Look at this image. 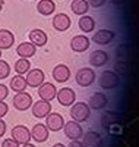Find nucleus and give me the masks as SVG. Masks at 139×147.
Instances as JSON below:
<instances>
[{
	"instance_id": "1",
	"label": "nucleus",
	"mask_w": 139,
	"mask_h": 147,
	"mask_svg": "<svg viewBox=\"0 0 139 147\" xmlns=\"http://www.w3.org/2000/svg\"><path fill=\"white\" fill-rule=\"evenodd\" d=\"M91 115V109L86 103L84 102H78L73 103L70 107V118L75 122H85Z\"/></svg>"
},
{
	"instance_id": "2",
	"label": "nucleus",
	"mask_w": 139,
	"mask_h": 147,
	"mask_svg": "<svg viewBox=\"0 0 139 147\" xmlns=\"http://www.w3.org/2000/svg\"><path fill=\"white\" fill-rule=\"evenodd\" d=\"M119 82H120V78H119V75L114 71H104V72H101V75L98 78V85L101 88H104V90L116 88L119 85Z\"/></svg>"
},
{
	"instance_id": "3",
	"label": "nucleus",
	"mask_w": 139,
	"mask_h": 147,
	"mask_svg": "<svg viewBox=\"0 0 139 147\" xmlns=\"http://www.w3.org/2000/svg\"><path fill=\"white\" fill-rule=\"evenodd\" d=\"M75 80L81 87H90L95 81V72L91 68H81L75 75Z\"/></svg>"
},
{
	"instance_id": "4",
	"label": "nucleus",
	"mask_w": 139,
	"mask_h": 147,
	"mask_svg": "<svg viewBox=\"0 0 139 147\" xmlns=\"http://www.w3.org/2000/svg\"><path fill=\"white\" fill-rule=\"evenodd\" d=\"M48 131L51 132H57L63 128V125H65V118H63L60 113L57 112H50L47 116H45V124Z\"/></svg>"
},
{
	"instance_id": "5",
	"label": "nucleus",
	"mask_w": 139,
	"mask_h": 147,
	"mask_svg": "<svg viewBox=\"0 0 139 147\" xmlns=\"http://www.w3.org/2000/svg\"><path fill=\"white\" fill-rule=\"evenodd\" d=\"M63 129H65V136L72 141V140H79L84 136V129L79 125V122H75V121H69L65 122L63 125Z\"/></svg>"
},
{
	"instance_id": "6",
	"label": "nucleus",
	"mask_w": 139,
	"mask_h": 147,
	"mask_svg": "<svg viewBox=\"0 0 139 147\" xmlns=\"http://www.w3.org/2000/svg\"><path fill=\"white\" fill-rule=\"evenodd\" d=\"M12 140H15L18 144H27L31 140V131L25 125H16L12 128Z\"/></svg>"
},
{
	"instance_id": "7",
	"label": "nucleus",
	"mask_w": 139,
	"mask_h": 147,
	"mask_svg": "<svg viewBox=\"0 0 139 147\" xmlns=\"http://www.w3.org/2000/svg\"><path fill=\"white\" fill-rule=\"evenodd\" d=\"M56 99L59 100V103L61 106H72L75 103V100H76V93L69 87H63V88L57 90Z\"/></svg>"
},
{
	"instance_id": "8",
	"label": "nucleus",
	"mask_w": 139,
	"mask_h": 147,
	"mask_svg": "<svg viewBox=\"0 0 139 147\" xmlns=\"http://www.w3.org/2000/svg\"><path fill=\"white\" fill-rule=\"evenodd\" d=\"M13 106L16 110H27L32 106V97L31 94H28L27 91H22V93H16L13 97Z\"/></svg>"
},
{
	"instance_id": "9",
	"label": "nucleus",
	"mask_w": 139,
	"mask_h": 147,
	"mask_svg": "<svg viewBox=\"0 0 139 147\" xmlns=\"http://www.w3.org/2000/svg\"><path fill=\"white\" fill-rule=\"evenodd\" d=\"M56 93L57 88L53 82H43L38 87V96L44 102H51L53 99H56Z\"/></svg>"
},
{
	"instance_id": "10",
	"label": "nucleus",
	"mask_w": 139,
	"mask_h": 147,
	"mask_svg": "<svg viewBox=\"0 0 139 147\" xmlns=\"http://www.w3.org/2000/svg\"><path fill=\"white\" fill-rule=\"evenodd\" d=\"M114 38H116V32L111 30H98L92 37L94 43L100 44V46H107V44L113 43Z\"/></svg>"
},
{
	"instance_id": "11",
	"label": "nucleus",
	"mask_w": 139,
	"mask_h": 147,
	"mask_svg": "<svg viewBox=\"0 0 139 147\" xmlns=\"http://www.w3.org/2000/svg\"><path fill=\"white\" fill-rule=\"evenodd\" d=\"M44 72L41 71V69H38V68H35V69H29L28 72H27V84H28V87H32V88H35V87H40V85L44 82Z\"/></svg>"
},
{
	"instance_id": "12",
	"label": "nucleus",
	"mask_w": 139,
	"mask_h": 147,
	"mask_svg": "<svg viewBox=\"0 0 139 147\" xmlns=\"http://www.w3.org/2000/svg\"><path fill=\"white\" fill-rule=\"evenodd\" d=\"M82 144L84 147H103V137L100 132L88 131L82 136Z\"/></svg>"
},
{
	"instance_id": "13",
	"label": "nucleus",
	"mask_w": 139,
	"mask_h": 147,
	"mask_svg": "<svg viewBox=\"0 0 139 147\" xmlns=\"http://www.w3.org/2000/svg\"><path fill=\"white\" fill-rule=\"evenodd\" d=\"M31 110H32V115L35 118L43 119V118H45L50 112H51V105H50V102L38 100V102L32 103V109Z\"/></svg>"
},
{
	"instance_id": "14",
	"label": "nucleus",
	"mask_w": 139,
	"mask_h": 147,
	"mask_svg": "<svg viewBox=\"0 0 139 147\" xmlns=\"http://www.w3.org/2000/svg\"><path fill=\"white\" fill-rule=\"evenodd\" d=\"M90 47V38L86 35H75L70 40V49L76 53H82Z\"/></svg>"
},
{
	"instance_id": "15",
	"label": "nucleus",
	"mask_w": 139,
	"mask_h": 147,
	"mask_svg": "<svg viewBox=\"0 0 139 147\" xmlns=\"http://www.w3.org/2000/svg\"><path fill=\"white\" fill-rule=\"evenodd\" d=\"M31 131V138H34L37 143H44L47 141L48 136H50V131L47 129V127L44 124H35L32 127Z\"/></svg>"
},
{
	"instance_id": "16",
	"label": "nucleus",
	"mask_w": 139,
	"mask_h": 147,
	"mask_svg": "<svg viewBox=\"0 0 139 147\" xmlns=\"http://www.w3.org/2000/svg\"><path fill=\"white\" fill-rule=\"evenodd\" d=\"M28 38H29V43H32L35 47H43V46H45L47 41H48V35H47L43 30L37 28V30H32V31L29 32Z\"/></svg>"
},
{
	"instance_id": "17",
	"label": "nucleus",
	"mask_w": 139,
	"mask_h": 147,
	"mask_svg": "<svg viewBox=\"0 0 139 147\" xmlns=\"http://www.w3.org/2000/svg\"><path fill=\"white\" fill-rule=\"evenodd\" d=\"M108 103V99L107 96L103 94V93H94L91 97H90V102H88V106L90 109H95V110H101L104 109Z\"/></svg>"
},
{
	"instance_id": "18",
	"label": "nucleus",
	"mask_w": 139,
	"mask_h": 147,
	"mask_svg": "<svg viewBox=\"0 0 139 147\" xmlns=\"http://www.w3.org/2000/svg\"><path fill=\"white\" fill-rule=\"evenodd\" d=\"M70 24L72 21L66 13H57L53 18V27L57 31H67L70 28Z\"/></svg>"
},
{
	"instance_id": "19",
	"label": "nucleus",
	"mask_w": 139,
	"mask_h": 147,
	"mask_svg": "<svg viewBox=\"0 0 139 147\" xmlns=\"http://www.w3.org/2000/svg\"><path fill=\"white\" fill-rule=\"evenodd\" d=\"M108 62V53H106L104 50H94L90 55V63L95 68L104 66Z\"/></svg>"
},
{
	"instance_id": "20",
	"label": "nucleus",
	"mask_w": 139,
	"mask_h": 147,
	"mask_svg": "<svg viewBox=\"0 0 139 147\" xmlns=\"http://www.w3.org/2000/svg\"><path fill=\"white\" fill-rule=\"evenodd\" d=\"M53 78L57 82H60V84L61 82H66L70 78V69H69V66L63 65V63L54 66V69H53Z\"/></svg>"
},
{
	"instance_id": "21",
	"label": "nucleus",
	"mask_w": 139,
	"mask_h": 147,
	"mask_svg": "<svg viewBox=\"0 0 139 147\" xmlns=\"http://www.w3.org/2000/svg\"><path fill=\"white\" fill-rule=\"evenodd\" d=\"M15 44V35L9 30H0V50H7Z\"/></svg>"
},
{
	"instance_id": "22",
	"label": "nucleus",
	"mask_w": 139,
	"mask_h": 147,
	"mask_svg": "<svg viewBox=\"0 0 139 147\" xmlns=\"http://www.w3.org/2000/svg\"><path fill=\"white\" fill-rule=\"evenodd\" d=\"M35 52H37V47H35L32 43H29V41L21 43V44L16 47V53H18L21 57H23V59L32 57V56L35 55Z\"/></svg>"
},
{
	"instance_id": "23",
	"label": "nucleus",
	"mask_w": 139,
	"mask_h": 147,
	"mask_svg": "<svg viewBox=\"0 0 139 147\" xmlns=\"http://www.w3.org/2000/svg\"><path fill=\"white\" fill-rule=\"evenodd\" d=\"M37 10H38V13L48 16L56 10V3L53 0H40L38 5H37Z\"/></svg>"
},
{
	"instance_id": "24",
	"label": "nucleus",
	"mask_w": 139,
	"mask_h": 147,
	"mask_svg": "<svg viewBox=\"0 0 139 147\" xmlns=\"http://www.w3.org/2000/svg\"><path fill=\"white\" fill-rule=\"evenodd\" d=\"M78 25L81 28L82 32H92L94 28H95V21L92 16H88V15H82L79 18V22H78Z\"/></svg>"
},
{
	"instance_id": "25",
	"label": "nucleus",
	"mask_w": 139,
	"mask_h": 147,
	"mask_svg": "<svg viewBox=\"0 0 139 147\" xmlns=\"http://www.w3.org/2000/svg\"><path fill=\"white\" fill-rule=\"evenodd\" d=\"M70 9L75 15H86L88 9H90V5H88L86 0H72L70 3Z\"/></svg>"
},
{
	"instance_id": "26",
	"label": "nucleus",
	"mask_w": 139,
	"mask_h": 147,
	"mask_svg": "<svg viewBox=\"0 0 139 147\" xmlns=\"http://www.w3.org/2000/svg\"><path fill=\"white\" fill-rule=\"evenodd\" d=\"M27 87L28 84H27V80L23 78V75H16L10 80V88L15 93H22L27 90Z\"/></svg>"
},
{
	"instance_id": "27",
	"label": "nucleus",
	"mask_w": 139,
	"mask_h": 147,
	"mask_svg": "<svg viewBox=\"0 0 139 147\" xmlns=\"http://www.w3.org/2000/svg\"><path fill=\"white\" fill-rule=\"evenodd\" d=\"M119 122V115L114 112H106L103 116H101V125L103 128H110L113 124H117Z\"/></svg>"
},
{
	"instance_id": "28",
	"label": "nucleus",
	"mask_w": 139,
	"mask_h": 147,
	"mask_svg": "<svg viewBox=\"0 0 139 147\" xmlns=\"http://www.w3.org/2000/svg\"><path fill=\"white\" fill-rule=\"evenodd\" d=\"M29 69H31V62L28 59L21 57L15 62V72L18 74V75H23V74H27Z\"/></svg>"
},
{
	"instance_id": "29",
	"label": "nucleus",
	"mask_w": 139,
	"mask_h": 147,
	"mask_svg": "<svg viewBox=\"0 0 139 147\" xmlns=\"http://www.w3.org/2000/svg\"><path fill=\"white\" fill-rule=\"evenodd\" d=\"M9 74H10V66H9V63L6 62V60L0 59V80L7 78Z\"/></svg>"
},
{
	"instance_id": "30",
	"label": "nucleus",
	"mask_w": 139,
	"mask_h": 147,
	"mask_svg": "<svg viewBox=\"0 0 139 147\" xmlns=\"http://www.w3.org/2000/svg\"><path fill=\"white\" fill-rule=\"evenodd\" d=\"M117 57L120 60H123V62H126L128 60V56H129V50H128V46H119L117 47Z\"/></svg>"
},
{
	"instance_id": "31",
	"label": "nucleus",
	"mask_w": 139,
	"mask_h": 147,
	"mask_svg": "<svg viewBox=\"0 0 139 147\" xmlns=\"http://www.w3.org/2000/svg\"><path fill=\"white\" fill-rule=\"evenodd\" d=\"M9 96V88L6 87V85L0 84V102H5V99Z\"/></svg>"
},
{
	"instance_id": "32",
	"label": "nucleus",
	"mask_w": 139,
	"mask_h": 147,
	"mask_svg": "<svg viewBox=\"0 0 139 147\" xmlns=\"http://www.w3.org/2000/svg\"><path fill=\"white\" fill-rule=\"evenodd\" d=\"M0 147H19V144L12 138H6V140H3V143H2Z\"/></svg>"
},
{
	"instance_id": "33",
	"label": "nucleus",
	"mask_w": 139,
	"mask_h": 147,
	"mask_svg": "<svg viewBox=\"0 0 139 147\" xmlns=\"http://www.w3.org/2000/svg\"><path fill=\"white\" fill-rule=\"evenodd\" d=\"M86 2H88V5H90L91 7H101V6H103L104 3H106V0H86Z\"/></svg>"
},
{
	"instance_id": "34",
	"label": "nucleus",
	"mask_w": 139,
	"mask_h": 147,
	"mask_svg": "<svg viewBox=\"0 0 139 147\" xmlns=\"http://www.w3.org/2000/svg\"><path fill=\"white\" fill-rule=\"evenodd\" d=\"M7 110H9V106L5 102H0V119H2L7 113Z\"/></svg>"
},
{
	"instance_id": "35",
	"label": "nucleus",
	"mask_w": 139,
	"mask_h": 147,
	"mask_svg": "<svg viewBox=\"0 0 139 147\" xmlns=\"http://www.w3.org/2000/svg\"><path fill=\"white\" fill-rule=\"evenodd\" d=\"M6 129H7V127H6V122L3 121V119H0V138H2L5 134H6Z\"/></svg>"
},
{
	"instance_id": "36",
	"label": "nucleus",
	"mask_w": 139,
	"mask_h": 147,
	"mask_svg": "<svg viewBox=\"0 0 139 147\" xmlns=\"http://www.w3.org/2000/svg\"><path fill=\"white\" fill-rule=\"evenodd\" d=\"M69 147H84V144L81 141H78V140H72L70 144H69Z\"/></svg>"
},
{
	"instance_id": "37",
	"label": "nucleus",
	"mask_w": 139,
	"mask_h": 147,
	"mask_svg": "<svg viewBox=\"0 0 139 147\" xmlns=\"http://www.w3.org/2000/svg\"><path fill=\"white\" fill-rule=\"evenodd\" d=\"M51 147H66V146L61 144V143H57V144H54V146H51Z\"/></svg>"
},
{
	"instance_id": "38",
	"label": "nucleus",
	"mask_w": 139,
	"mask_h": 147,
	"mask_svg": "<svg viewBox=\"0 0 139 147\" xmlns=\"http://www.w3.org/2000/svg\"><path fill=\"white\" fill-rule=\"evenodd\" d=\"M23 147H35L34 144H29V143H27V144H23Z\"/></svg>"
},
{
	"instance_id": "39",
	"label": "nucleus",
	"mask_w": 139,
	"mask_h": 147,
	"mask_svg": "<svg viewBox=\"0 0 139 147\" xmlns=\"http://www.w3.org/2000/svg\"><path fill=\"white\" fill-rule=\"evenodd\" d=\"M2 7H3V2L0 0V10H2Z\"/></svg>"
},
{
	"instance_id": "40",
	"label": "nucleus",
	"mask_w": 139,
	"mask_h": 147,
	"mask_svg": "<svg viewBox=\"0 0 139 147\" xmlns=\"http://www.w3.org/2000/svg\"><path fill=\"white\" fill-rule=\"evenodd\" d=\"M0 57H2V50H0Z\"/></svg>"
}]
</instances>
